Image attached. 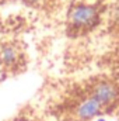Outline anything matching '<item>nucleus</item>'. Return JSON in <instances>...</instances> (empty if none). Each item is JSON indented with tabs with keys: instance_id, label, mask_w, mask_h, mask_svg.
I'll list each match as a JSON object with an SVG mask.
<instances>
[{
	"instance_id": "f257e3e1",
	"label": "nucleus",
	"mask_w": 119,
	"mask_h": 121,
	"mask_svg": "<svg viewBox=\"0 0 119 121\" xmlns=\"http://www.w3.org/2000/svg\"><path fill=\"white\" fill-rule=\"evenodd\" d=\"M98 18H99L98 9L92 4H86V3L73 6L67 13L69 24L77 30H86L94 27L98 23Z\"/></svg>"
},
{
	"instance_id": "f03ea898",
	"label": "nucleus",
	"mask_w": 119,
	"mask_h": 121,
	"mask_svg": "<svg viewBox=\"0 0 119 121\" xmlns=\"http://www.w3.org/2000/svg\"><path fill=\"white\" fill-rule=\"evenodd\" d=\"M91 96L98 100L105 108L112 106L119 97V87L116 83L111 82V80H102L98 82L91 91Z\"/></svg>"
},
{
	"instance_id": "7ed1b4c3",
	"label": "nucleus",
	"mask_w": 119,
	"mask_h": 121,
	"mask_svg": "<svg viewBox=\"0 0 119 121\" xmlns=\"http://www.w3.org/2000/svg\"><path fill=\"white\" fill-rule=\"evenodd\" d=\"M105 110V107L95 100L92 96L83 99L74 108V118L79 121H90L99 117V114Z\"/></svg>"
},
{
	"instance_id": "20e7f679",
	"label": "nucleus",
	"mask_w": 119,
	"mask_h": 121,
	"mask_svg": "<svg viewBox=\"0 0 119 121\" xmlns=\"http://www.w3.org/2000/svg\"><path fill=\"white\" fill-rule=\"evenodd\" d=\"M20 58V51L11 45V44H7L4 47H1L0 49V60L4 66H14Z\"/></svg>"
},
{
	"instance_id": "39448f33",
	"label": "nucleus",
	"mask_w": 119,
	"mask_h": 121,
	"mask_svg": "<svg viewBox=\"0 0 119 121\" xmlns=\"http://www.w3.org/2000/svg\"><path fill=\"white\" fill-rule=\"evenodd\" d=\"M60 121H79V120H76V118H63Z\"/></svg>"
},
{
	"instance_id": "423d86ee",
	"label": "nucleus",
	"mask_w": 119,
	"mask_h": 121,
	"mask_svg": "<svg viewBox=\"0 0 119 121\" xmlns=\"http://www.w3.org/2000/svg\"><path fill=\"white\" fill-rule=\"evenodd\" d=\"M18 1H24V3H34L36 0H18Z\"/></svg>"
},
{
	"instance_id": "0eeeda50",
	"label": "nucleus",
	"mask_w": 119,
	"mask_h": 121,
	"mask_svg": "<svg viewBox=\"0 0 119 121\" xmlns=\"http://www.w3.org/2000/svg\"><path fill=\"white\" fill-rule=\"evenodd\" d=\"M95 121H107V120H105L104 117H97V118H95Z\"/></svg>"
},
{
	"instance_id": "6e6552de",
	"label": "nucleus",
	"mask_w": 119,
	"mask_h": 121,
	"mask_svg": "<svg viewBox=\"0 0 119 121\" xmlns=\"http://www.w3.org/2000/svg\"><path fill=\"white\" fill-rule=\"evenodd\" d=\"M20 121H28V120H20Z\"/></svg>"
},
{
	"instance_id": "1a4fd4ad",
	"label": "nucleus",
	"mask_w": 119,
	"mask_h": 121,
	"mask_svg": "<svg viewBox=\"0 0 119 121\" xmlns=\"http://www.w3.org/2000/svg\"><path fill=\"white\" fill-rule=\"evenodd\" d=\"M118 121H119V116H118Z\"/></svg>"
}]
</instances>
